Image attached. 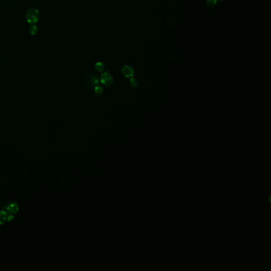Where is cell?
I'll return each instance as SVG.
<instances>
[{
	"instance_id": "6da1fadb",
	"label": "cell",
	"mask_w": 271,
	"mask_h": 271,
	"mask_svg": "<svg viewBox=\"0 0 271 271\" xmlns=\"http://www.w3.org/2000/svg\"><path fill=\"white\" fill-rule=\"evenodd\" d=\"M39 11L36 9H31L29 10L26 13L25 18L27 22L34 24L37 22L39 19Z\"/></svg>"
},
{
	"instance_id": "7a4b0ae2",
	"label": "cell",
	"mask_w": 271,
	"mask_h": 271,
	"mask_svg": "<svg viewBox=\"0 0 271 271\" xmlns=\"http://www.w3.org/2000/svg\"><path fill=\"white\" fill-rule=\"evenodd\" d=\"M19 207L17 203L13 202L6 206L5 211L8 215H14L19 211Z\"/></svg>"
},
{
	"instance_id": "3957f363",
	"label": "cell",
	"mask_w": 271,
	"mask_h": 271,
	"mask_svg": "<svg viewBox=\"0 0 271 271\" xmlns=\"http://www.w3.org/2000/svg\"><path fill=\"white\" fill-rule=\"evenodd\" d=\"M100 81L102 84L106 85H111L113 82V79L111 75L108 73H104L101 76Z\"/></svg>"
},
{
	"instance_id": "277c9868",
	"label": "cell",
	"mask_w": 271,
	"mask_h": 271,
	"mask_svg": "<svg viewBox=\"0 0 271 271\" xmlns=\"http://www.w3.org/2000/svg\"><path fill=\"white\" fill-rule=\"evenodd\" d=\"M121 72L126 78H131L134 75V70L130 66H123L121 67Z\"/></svg>"
},
{
	"instance_id": "5b68a950",
	"label": "cell",
	"mask_w": 271,
	"mask_h": 271,
	"mask_svg": "<svg viewBox=\"0 0 271 271\" xmlns=\"http://www.w3.org/2000/svg\"><path fill=\"white\" fill-rule=\"evenodd\" d=\"M8 214L5 210H0V225H2L7 221Z\"/></svg>"
},
{
	"instance_id": "8992f818",
	"label": "cell",
	"mask_w": 271,
	"mask_h": 271,
	"mask_svg": "<svg viewBox=\"0 0 271 271\" xmlns=\"http://www.w3.org/2000/svg\"><path fill=\"white\" fill-rule=\"evenodd\" d=\"M95 68L99 72H103L104 69V66L102 62H97L95 65Z\"/></svg>"
},
{
	"instance_id": "52a82bcc",
	"label": "cell",
	"mask_w": 271,
	"mask_h": 271,
	"mask_svg": "<svg viewBox=\"0 0 271 271\" xmlns=\"http://www.w3.org/2000/svg\"><path fill=\"white\" fill-rule=\"evenodd\" d=\"M218 0H207V5L209 8H212L215 6L217 3Z\"/></svg>"
},
{
	"instance_id": "ba28073f",
	"label": "cell",
	"mask_w": 271,
	"mask_h": 271,
	"mask_svg": "<svg viewBox=\"0 0 271 271\" xmlns=\"http://www.w3.org/2000/svg\"><path fill=\"white\" fill-rule=\"evenodd\" d=\"M94 91H95V93L97 95H101L103 93V88L100 85H97L94 88Z\"/></svg>"
},
{
	"instance_id": "9c48e42d",
	"label": "cell",
	"mask_w": 271,
	"mask_h": 271,
	"mask_svg": "<svg viewBox=\"0 0 271 271\" xmlns=\"http://www.w3.org/2000/svg\"><path fill=\"white\" fill-rule=\"evenodd\" d=\"M90 82L92 83V84L93 85H96V84H98L99 82V78L97 77V76H91V78L90 80Z\"/></svg>"
},
{
	"instance_id": "30bf717a",
	"label": "cell",
	"mask_w": 271,
	"mask_h": 271,
	"mask_svg": "<svg viewBox=\"0 0 271 271\" xmlns=\"http://www.w3.org/2000/svg\"><path fill=\"white\" fill-rule=\"evenodd\" d=\"M37 27L36 25H32L31 26H30V28H29V32H30V34H32V35L36 34V33L37 32Z\"/></svg>"
},
{
	"instance_id": "8fae6325",
	"label": "cell",
	"mask_w": 271,
	"mask_h": 271,
	"mask_svg": "<svg viewBox=\"0 0 271 271\" xmlns=\"http://www.w3.org/2000/svg\"><path fill=\"white\" fill-rule=\"evenodd\" d=\"M129 83L132 87H137L138 85V81L135 78H131L129 81Z\"/></svg>"
},
{
	"instance_id": "7c38bea8",
	"label": "cell",
	"mask_w": 271,
	"mask_h": 271,
	"mask_svg": "<svg viewBox=\"0 0 271 271\" xmlns=\"http://www.w3.org/2000/svg\"><path fill=\"white\" fill-rule=\"evenodd\" d=\"M14 219V215H8V218H7V220L9 221H12Z\"/></svg>"
},
{
	"instance_id": "4fadbf2b",
	"label": "cell",
	"mask_w": 271,
	"mask_h": 271,
	"mask_svg": "<svg viewBox=\"0 0 271 271\" xmlns=\"http://www.w3.org/2000/svg\"><path fill=\"white\" fill-rule=\"evenodd\" d=\"M218 1H224V0H218Z\"/></svg>"
}]
</instances>
